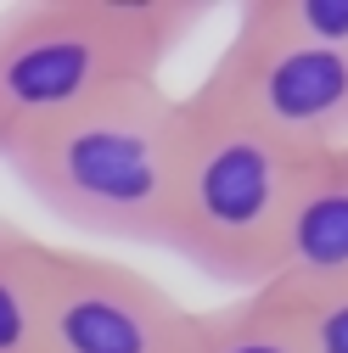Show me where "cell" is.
Returning <instances> with one entry per match:
<instances>
[{
    "mask_svg": "<svg viewBox=\"0 0 348 353\" xmlns=\"http://www.w3.org/2000/svg\"><path fill=\"white\" fill-rule=\"evenodd\" d=\"M326 286H348V152L303 163L270 275V292L287 297Z\"/></svg>",
    "mask_w": 348,
    "mask_h": 353,
    "instance_id": "8992f818",
    "label": "cell"
},
{
    "mask_svg": "<svg viewBox=\"0 0 348 353\" xmlns=\"http://www.w3.org/2000/svg\"><path fill=\"white\" fill-rule=\"evenodd\" d=\"M51 241L0 213V353H46Z\"/></svg>",
    "mask_w": 348,
    "mask_h": 353,
    "instance_id": "52a82bcc",
    "label": "cell"
},
{
    "mask_svg": "<svg viewBox=\"0 0 348 353\" xmlns=\"http://www.w3.org/2000/svg\"><path fill=\"white\" fill-rule=\"evenodd\" d=\"M303 163L309 157L276 146L242 118L186 96V157L163 247L220 286H270Z\"/></svg>",
    "mask_w": 348,
    "mask_h": 353,
    "instance_id": "3957f363",
    "label": "cell"
},
{
    "mask_svg": "<svg viewBox=\"0 0 348 353\" xmlns=\"http://www.w3.org/2000/svg\"><path fill=\"white\" fill-rule=\"evenodd\" d=\"M191 96L242 118L298 157L348 152V57L281 34L258 6L236 12L225 51L213 57Z\"/></svg>",
    "mask_w": 348,
    "mask_h": 353,
    "instance_id": "277c9868",
    "label": "cell"
},
{
    "mask_svg": "<svg viewBox=\"0 0 348 353\" xmlns=\"http://www.w3.org/2000/svg\"><path fill=\"white\" fill-rule=\"evenodd\" d=\"M253 6L281 34H298L309 46H326V51L348 57V0H253Z\"/></svg>",
    "mask_w": 348,
    "mask_h": 353,
    "instance_id": "9c48e42d",
    "label": "cell"
},
{
    "mask_svg": "<svg viewBox=\"0 0 348 353\" xmlns=\"http://www.w3.org/2000/svg\"><path fill=\"white\" fill-rule=\"evenodd\" d=\"M191 353H303L292 308L270 292H242L225 308H197V347Z\"/></svg>",
    "mask_w": 348,
    "mask_h": 353,
    "instance_id": "ba28073f",
    "label": "cell"
},
{
    "mask_svg": "<svg viewBox=\"0 0 348 353\" xmlns=\"http://www.w3.org/2000/svg\"><path fill=\"white\" fill-rule=\"evenodd\" d=\"M197 308L118 258L57 247L46 297V353H191Z\"/></svg>",
    "mask_w": 348,
    "mask_h": 353,
    "instance_id": "5b68a950",
    "label": "cell"
},
{
    "mask_svg": "<svg viewBox=\"0 0 348 353\" xmlns=\"http://www.w3.org/2000/svg\"><path fill=\"white\" fill-rule=\"evenodd\" d=\"M303 336V353H348V286H326V292H276Z\"/></svg>",
    "mask_w": 348,
    "mask_h": 353,
    "instance_id": "30bf717a",
    "label": "cell"
},
{
    "mask_svg": "<svg viewBox=\"0 0 348 353\" xmlns=\"http://www.w3.org/2000/svg\"><path fill=\"white\" fill-rule=\"evenodd\" d=\"M0 157L68 230L163 247L186 157V96L163 79L118 84L79 112L17 135Z\"/></svg>",
    "mask_w": 348,
    "mask_h": 353,
    "instance_id": "6da1fadb",
    "label": "cell"
},
{
    "mask_svg": "<svg viewBox=\"0 0 348 353\" xmlns=\"http://www.w3.org/2000/svg\"><path fill=\"white\" fill-rule=\"evenodd\" d=\"M202 6L163 0H34L0 12V152L118 84L163 79Z\"/></svg>",
    "mask_w": 348,
    "mask_h": 353,
    "instance_id": "7a4b0ae2",
    "label": "cell"
}]
</instances>
